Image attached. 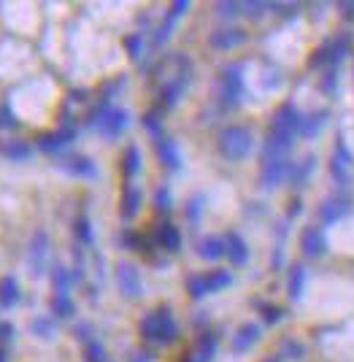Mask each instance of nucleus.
<instances>
[{"label": "nucleus", "instance_id": "nucleus-1", "mask_svg": "<svg viewBox=\"0 0 354 362\" xmlns=\"http://www.w3.org/2000/svg\"><path fill=\"white\" fill-rule=\"evenodd\" d=\"M141 335L149 344H173L179 338V325L170 314V308H154L141 319Z\"/></svg>", "mask_w": 354, "mask_h": 362}, {"label": "nucleus", "instance_id": "nucleus-2", "mask_svg": "<svg viewBox=\"0 0 354 362\" xmlns=\"http://www.w3.org/2000/svg\"><path fill=\"white\" fill-rule=\"evenodd\" d=\"M90 124H93L95 130L100 133V136L106 138V141H114V138H119L127 130V124H130V114L119 106H111V103H100L98 108L90 111Z\"/></svg>", "mask_w": 354, "mask_h": 362}, {"label": "nucleus", "instance_id": "nucleus-3", "mask_svg": "<svg viewBox=\"0 0 354 362\" xmlns=\"http://www.w3.org/2000/svg\"><path fill=\"white\" fill-rule=\"evenodd\" d=\"M252 146H254V138H252V130L249 127H241V124H232L228 130H222L219 136V151L225 160L230 163H241L252 154Z\"/></svg>", "mask_w": 354, "mask_h": 362}, {"label": "nucleus", "instance_id": "nucleus-4", "mask_svg": "<svg viewBox=\"0 0 354 362\" xmlns=\"http://www.w3.org/2000/svg\"><path fill=\"white\" fill-rule=\"evenodd\" d=\"M241 98H244V65L241 62L225 65L219 76V100L225 108H232L241 103Z\"/></svg>", "mask_w": 354, "mask_h": 362}, {"label": "nucleus", "instance_id": "nucleus-5", "mask_svg": "<svg viewBox=\"0 0 354 362\" xmlns=\"http://www.w3.org/2000/svg\"><path fill=\"white\" fill-rule=\"evenodd\" d=\"M49 235L47 230H35L33 233L30 243H28V273H30L33 279H41L44 273H47V268H52L49 265Z\"/></svg>", "mask_w": 354, "mask_h": 362}, {"label": "nucleus", "instance_id": "nucleus-6", "mask_svg": "<svg viewBox=\"0 0 354 362\" xmlns=\"http://www.w3.org/2000/svg\"><path fill=\"white\" fill-rule=\"evenodd\" d=\"M293 163L287 157H273V154H262V168H260V184L262 189H276L284 181L290 179Z\"/></svg>", "mask_w": 354, "mask_h": 362}, {"label": "nucleus", "instance_id": "nucleus-7", "mask_svg": "<svg viewBox=\"0 0 354 362\" xmlns=\"http://www.w3.org/2000/svg\"><path fill=\"white\" fill-rule=\"evenodd\" d=\"M300 127H303V114L297 111V106H293V103H284V106L276 108L273 122H271V133L297 138V136H300Z\"/></svg>", "mask_w": 354, "mask_h": 362}, {"label": "nucleus", "instance_id": "nucleus-8", "mask_svg": "<svg viewBox=\"0 0 354 362\" xmlns=\"http://www.w3.org/2000/svg\"><path fill=\"white\" fill-rule=\"evenodd\" d=\"M114 279H117V287H119V292H122V298H127V300H138L141 295H143L141 271L133 265V262H119V265H117V273H114Z\"/></svg>", "mask_w": 354, "mask_h": 362}, {"label": "nucleus", "instance_id": "nucleus-9", "mask_svg": "<svg viewBox=\"0 0 354 362\" xmlns=\"http://www.w3.org/2000/svg\"><path fill=\"white\" fill-rule=\"evenodd\" d=\"M352 165H354L352 151L346 146V141L338 138L336 141V149H333V157H330V176L336 179V184L346 187L352 181Z\"/></svg>", "mask_w": 354, "mask_h": 362}, {"label": "nucleus", "instance_id": "nucleus-10", "mask_svg": "<svg viewBox=\"0 0 354 362\" xmlns=\"http://www.w3.org/2000/svg\"><path fill=\"white\" fill-rule=\"evenodd\" d=\"M76 141V127L71 124V122H65L60 130H54V133H44V136L38 138V149L44 151V154H60L68 144H73Z\"/></svg>", "mask_w": 354, "mask_h": 362}, {"label": "nucleus", "instance_id": "nucleus-11", "mask_svg": "<svg viewBox=\"0 0 354 362\" xmlns=\"http://www.w3.org/2000/svg\"><path fill=\"white\" fill-rule=\"evenodd\" d=\"M187 11H189V0H176V3L170 6L168 14H165V19H163V25L154 30V46H157V49L168 44V38L173 35V28H176V22H179V19H182Z\"/></svg>", "mask_w": 354, "mask_h": 362}, {"label": "nucleus", "instance_id": "nucleus-12", "mask_svg": "<svg viewBox=\"0 0 354 362\" xmlns=\"http://www.w3.org/2000/svg\"><path fill=\"white\" fill-rule=\"evenodd\" d=\"M244 44H247V33L241 28H219V30L208 35V46L214 52H232V49H238Z\"/></svg>", "mask_w": 354, "mask_h": 362}, {"label": "nucleus", "instance_id": "nucleus-13", "mask_svg": "<svg viewBox=\"0 0 354 362\" xmlns=\"http://www.w3.org/2000/svg\"><path fill=\"white\" fill-rule=\"evenodd\" d=\"M349 211H352V203L346 200V197H327L324 203H319V222H322L324 227H333L338 225L343 216H349Z\"/></svg>", "mask_w": 354, "mask_h": 362}, {"label": "nucleus", "instance_id": "nucleus-14", "mask_svg": "<svg viewBox=\"0 0 354 362\" xmlns=\"http://www.w3.org/2000/svg\"><path fill=\"white\" fill-rule=\"evenodd\" d=\"M300 252L308 257V259H319V257L327 255V238L319 227H306L300 233Z\"/></svg>", "mask_w": 354, "mask_h": 362}, {"label": "nucleus", "instance_id": "nucleus-15", "mask_svg": "<svg viewBox=\"0 0 354 362\" xmlns=\"http://www.w3.org/2000/svg\"><path fill=\"white\" fill-rule=\"evenodd\" d=\"M62 170L68 176H76V179H98V165H95L90 157H84V154L65 157L62 160Z\"/></svg>", "mask_w": 354, "mask_h": 362}, {"label": "nucleus", "instance_id": "nucleus-16", "mask_svg": "<svg viewBox=\"0 0 354 362\" xmlns=\"http://www.w3.org/2000/svg\"><path fill=\"white\" fill-rule=\"evenodd\" d=\"M216 346H219V338H216L214 332H203L201 338H198V346L187 354L184 362H214Z\"/></svg>", "mask_w": 354, "mask_h": 362}, {"label": "nucleus", "instance_id": "nucleus-17", "mask_svg": "<svg viewBox=\"0 0 354 362\" xmlns=\"http://www.w3.org/2000/svg\"><path fill=\"white\" fill-rule=\"evenodd\" d=\"M260 338H262V327H260V325H254V322H247V325H241V327H238V332H232V351L244 354V351H249V349L254 346Z\"/></svg>", "mask_w": 354, "mask_h": 362}, {"label": "nucleus", "instance_id": "nucleus-18", "mask_svg": "<svg viewBox=\"0 0 354 362\" xmlns=\"http://www.w3.org/2000/svg\"><path fill=\"white\" fill-rule=\"evenodd\" d=\"M157 146V157H160V163L168 168V170H182V151H179V144L173 141V138H163V141H157L154 144Z\"/></svg>", "mask_w": 354, "mask_h": 362}, {"label": "nucleus", "instance_id": "nucleus-19", "mask_svg": "<svg viewBox=\"0 0 354 362\" xmlns=\"http://www.w3.org/2000/svg\"><path fill=\"white\" fill-rule=\"evenodd\" d=\"M19 300H22V289H19L16 276H11V273L0 276V308L11 311V308L19 305Z\"/></svg>", "mask_w": 354, "mask_h": 362}, {"label": "nucleus", "instance_id": "nucleus-20", "mask_svg": "<svg viewBox=\"0 0 354 362\" xmlns=\"http://www.w3.org/2000/svg\"><path fill=\"white\" fill-rule=\"evenodd\" d=\"M225 255H228V259H230L235 268L247 265V262H249L247 241H244L238 233H228V235H225Z\"/></svg>", "mask_w": 354, "mask_h": 362}, {"label": "nucleus", "instance_id": "nucleus-21", "mask_svg": "<svg viewBox=\"0 0 354 362\" xmlns=\"http://www.w3.org/2000/svg\"><path fill=\"white\" fill-rule=\"evenodd\" d=\"M154 238H157V246L165 249V252H170V255L182 249V233H179V227L170 225V222H163V225L157 227Z\"/></svg>", "mask_w": 354, "mask_h": 362}, {"label": "nucleus", "instance_id": "nucleus-22", "mask_svg": "<svg viewBox=\"0 0 354 362\" xmlns=\"http://www.w3.org/2000/svg\"><path fill=\"white\" fill-rule=\"evenodd\" d=\"M141 203H143V192H141L138 187H133V184H127L122 192V206H119V214H122V219H136V214L141 211Z\"/></svg>", "mask_w": 354, "mask_h": 362}, {"label": "nucleus", "instance_id": "nucleus-23", "mask_svg": "<svg viewBox=\"0 0 354 362\" xmlns=\"http://www.w3.org/2000/svg\"><path fill=\"white\" fill-rule=\"evenodd\" d=\"M0 154L6 160H14V163H28L33 157V146L28 141H19V138H8L3 146H0Z\"/></svg>", "mask_w": 354, "mask_h": 362}, {"label": "nucleus", "instance_id": "nucleus-24", "mask_svg": "<svg viewBox=\"0 0 354 362\" xmlns=\"http://www.w3.org/2000/svg\"><path fill=\"white\" fill-rule=\"evenodd\" d=\"M198 257L206 259V262H216L219 257H225V238H219V235H206L198 241Z\"/></svg>", "mask_w": 354, "mask_h": 362}, {"label": "nucleus", "instance_id": "nucleus-25", "mask_svg": "<svg viewBox=\"0 0 354 362\" xmlns=\"http://www.w3.org/2000/svg\"><path fill=\"white\" fill-rule=\"evenodd\" d=\"M49 279H52L54 292H65V295H71V287H73V273L68 271L65 265L54 262V265H52V271H49Z\"/></svg>", "mask_w": 354, "mask_h": 362}, {"label": "nucleus", "instance_id": "nucleus-26", "mask_svg": "<svg viewBox=\"0 0 354 362\" xmlns=\"http://www.w3.org/2000/svg\"><path fill=\"white\" fill-rule=\"evenodd\" d=\"M30 332L35 338H41V341H54L57 338V322L52 317H33Z\"/></svg>", "mask_w": 354, "mask_h": 362}, {"label": "nucleus", "instance_id": "nucleus-27", "mask_svg": "<svg viewBox=\"0 0 354 362\" xmlns=\"http://www.w3.org/2000/svg\"><path fill=\"white\" fill-rule=\"evenodd\" d=\"M49 305H52V311H54L57 319H71L76 314V303H73L71 295H65V292H54Z\"/></svg>", "mask_w": 354, "mask_h": 362}, {"label": "nucleus", "instance_id": "nucleus-28", "mask_svg": "<svg viewBox=\"0 0 354 362\" xmlns=\"http://www.w3.org/2000/svg\"><path fill=\"white\" fill-rule=\"evenodd\" d=\"M303 289H306V265H293L290 271V281H287V292H290V300H300L303 298Z\"/></svg>", "mask_w": 354, "mask_h": 362}, {"label": "nucleus", "instance_id": "nucleus-29", "mask_svg": "<svg viewBox=\"0 0 354 362\" xmlns=\"http://www.w3.org/2000/svg\"><path fill=\"white\" fill-rule=\"evenodd\" d=\"M122 173L124 179H136L141 173V149L136 144H130L122 154Z\"/></svg>", "mask_w": 354, "mask_h": 362}, {"label": "nucleus", "instance_id": "nucleus-30", "mask_svg": "<svg viewBox=\"0 0 354 362\" xmlns=\"http://www.w3.org/2000/svg\"><path fill=\"white\" fill-rule=\"evenodd\" d=\"M187 292L192 300H203L208 295V281H206V273H192L187 279Z\"/></svg>", "mask_w": 354, "mask_h": 362}, {"label": "nucleus", "instance_id": "nucleus-31", "mask_svg": "<svg viewBox=\"0 0 354 362\" xmlns=\"http://www.w3.org/2000/svg\"><path fill=\"white\" fill-rule=\"evenodd\" d=\"M324 124H327V114L324 111H317V114H311V117H303V127H300V136L303 138H314L319 130H322Z\"/></svg>", "mask_w": 354, "mask_h": 362}, {"label": "nucleus", "instance_id": "nucleus-32", "mask_svg": "<svg viewBox=\"0 0 354 362\" xmlns=\"http://www.w3.org/2000/svg\"><path fill=\"white\" fill-rule=\"evenodd\" d=\"M141 122H143V127H146V133L152 136L154 144L165 138V130H163V117H160V114L149 111V114H143V119H141Z\"/></svg>", "mask_w": 354, "mask_h": 362}, {"label": "nucleus", "instance_id": "nucleus-33", "mask_svg": "<svg viewBox=\"0 0 354 362\" xmlns=\"http://www.w3.org/2000/svg\"><path fill=\"white\" fill-rule=\"evenodd\" d=\"M206 281H208V292H222V289H228L232 284V273L219 268V271L206 273Z\"/></svg>", "mask_w": 354, "mask_h": 362}, {"label": "nucleus", "instance_id": "nucleus-34", "mask_svg": "<svg viewBox=\"0 0 354 362\" xmlns=\"http://www.w3.org/2000/svg\"><path fill=\"white\" fill-rule=\"evenodd\" d=\"M73 233H76L78 243H84V246H93L95 243L93 225H90V219H87V216H78L76 222H73Z\"/></svg>", "mask_w": 354, "mask_h": 362}, {"label": "nucleus", "instance_id": "nucleus-35", "mask_svg": "<svg viewBox=\"0 0 354 362\" xmlns=\"http://www.w3.org/2000/svg\"><path fill=\"white\" fill-rule=\"evenodd\" d=\"M311 170H314V157H306V160H300L297 165H293L290 179H293V184H306L308 176H311Z\"/></svg>", "mask_w": 354, "mask_h": 362}, {"label": "nucleus", "instance_id": "nucleus-36", "mask_svg": "<svg viewBox=\"0 0 354 362\" xmlns=\"http://www.w3.org/2000/svg\"><path fill=\"white\" fill-rule=\"evenodd\" d=\"M84 360L87 362H106V346L100 341H90L84 346Z\"/></svg>", "mask_w": 354, "mask_h": 362}, {"label": "nucleus", "instance_id": "nucleus-37", "mask_svg": "<svg viewBox=\"0 0 354 362\" xmlns=\"http://www.w3.org/2000/svg\"><path fill=\"white\" fill-rule=\"evenodd\" d=\"M170 206H173L170 189L168 187H157V189H154V209H157V211H170Z\"/></svg>", "mask_w": 354, "mask_h": 362}, {"label": "nucleus", "instance_id": "nucleus-38", "mask_svg": "<svg viewBox=\"0 0 354 362\" xmlns=\"http://www.w3.org/2000/svg\"><path fill=\"white\" fill-rule=\"evenodd\" d=\"M201 211H203V197L198 195L187 203V219H189L192 227H198V222H201Z\"/></svg>", "mask_w": 354, "mask_h": 362}, {"label": "nucleus", "instance_id": "nucleus-39", "mask_svg": "<svg viewBox=\"0 0 354 362\" xmlns=\"http://www.w3.org/2000/svg\"><path fill=\"white\" fill-rule=\"evenodd\" d=\"M124 49H127V54L133 57V60H138L141 52H143V38H141L138 33H133V35H127L124 38Z\"/></svg>", "mask_w": 354, "mask_h": 362}, {"label": "nucleus", "instance_id": "nucleus-40", "mask_svg": "<svg viewBox=\"0 0 354 362\" xmlns=\"http://www.w3.org/2000/svg\"><path fill=\"white\" fill-rule=\"evenodd\" d=\"M281 354H284V357H290V360H303L306 349L300 346L297 341H293V338H287V341L281 344Z\"/></svg>", "mask_w": 354, "mask_h": 362}, {"label": "nucleus", "instance_id": "nucleus-41", "mask_svg": "<svg viewBox=\"0 0 354 362\" xmlns=\"http://www.w3.org/2000/svg\"><path fill=\"white\" fill-rule=\"evenodd\" d=\"M216 14L222 16V19H230V16H238L244 14V3H216Z\"/></svg>", "mask_w": 354, "mask_h": 362}, {"label": "nucleus", "instance_id": "nucleus-42", "mask_svg": "<svg viewBox=\"0 0 354 362\" xmlns=\"http://www.w3.org/2000/svg\"><path fill=\"white\" fill-rule=\"evenodd\" d=\"M271 8H273V3H260V0H257V3H244V14L252 16V19H260V16L265 14V11H271Z\"/></svg>", "mask_w": 354, "mask_h": 362}, {"label": "nucleus", "instance_id": "nucleus-43", "mask_svg": "<svg viewBox=\"0 0 354 362\" xmlns=\"http://www.w3.org/2000/svg\"><path fill=\"white\" fill-rule=\"evenodd\" d=\"M73 338H76V341H84V344H90V341H93V325H90V322H78V325H73Z\"/></svg>", "mask_w": 354, "mask_h": 362}, {"label": "nucleus", "instance_id": "nucleus-44", "mask_svg": "<svg viewBox=\"0 0 354 362\" xmlns=\"http://www.w3.org/2000/svg\"><path fill=\"white\" fill-rule=\"evenodd\" d=\"M262 319H265L268 325H276V322L284 319V311H281L278 305H265V308H262Z\"/></svg>", "mask_w": 354, "mask_h": 362}, {"label": "nucleus", "instance_id": "nucleus-45", "mask_svg": "<svg viewBox=\"0 0 354 362\" xmlns=\"http://www.w3.org/2000/svg\"><path fill=\"white\" fill-rule=\"evenodd\" d=\"M0 127H16V119H14V114H11V106L8 103H3L0 106Z\"/></svg>", "mask_w": 354, "mask_h": 362}, {"label": "nucleus", "instance_id": "nucleus-46", "mask_svg": "<svg viewBox=\"0 0 354 362\" xmlns=\"http://www.w3.org/2000/svg\"><path fill=\"white\" fill-rule=\"evenodd\" d=\"M119 241H122V249H138L141 238L133 233V230H124L122 235H119Z\"/></svg>", "mask_w": 354, "mask_h": 362}, {"label": "nucleus", "instance_id": "nucleus-47", "mask_svg": "<svg viewBox=\"0 0 354 362\" xmlns=\"http://www.w3.org/2000/svg\"><path fill=\"white\" fill-rule=\"evenodd\" d=\"M14 325H8V322H0V344H8V341H14Z\"/></svg>", "mask_w": 354, "mask_h": 362}, {"label": "nucleus", "instance_id": "nucleus-48", "mask_svg": "<svg viewBox=\"0 0 354 362\" xmlns=\"http://www.w3.org/2000/svg\"><path fill=\"white\" fill-rule=\"evenodd\" d=\"M324 92H327V95L336 92V68H330V71L324 74Z\"/></svg>", "mask_w": 354, "mask_h": 362}, {"label": "nucleus", "instance_id": "nucleus-49", "mask_svg": "<svg viewBox=\"0 0 354 362\" xmlns=\"http://www.w3.org/2000/svg\"><path fill=\"white\" fill-rule=\"evenodd\" d=\"M341 8H343V14L346 16H354V3H343Z\"/></svg>", "mask_w": 354, "mask_h": 362}, {"label": "nucleus", "instance_id": "nucleus-50", "mask_svg": "<svg viewBox=\"0 0 354 362\" xmlns=\"http://www.w3.org/2000/svg\"><path fill=\"white\" fill-rule=\"evenodd\" d=\"M0 362H8V354H6V349L0 346Z\"/></svg>", "mask_w": 354, "mask_h": 362}, {"label": "nucleus", "instance_id": "nucleus-51", "mask_svg": "<svg viewBox=\"0 0 354 362\" xmlns=\"http://www.w3.org/2000/svg\"><path fill=\"white\" fill-rule=\"evenodd\" d=\"M265 362H276V360H265Z\"/></svg>", "mask_w": 354, "mask_h": 362}]
</instances>
